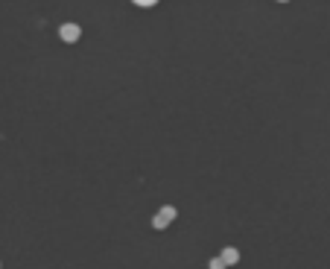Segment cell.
Returning a JSON list of instances; mask_svg holds the SVG:
<instances>
[{
  "mask_svg": "<svg viewBox=\"0 0 330 269\" xmlns=\"http://www.w3.org/2000/svg\"><path fill=\"white\" fill-rule=\"evenodd\" d=\"M175 217H178V211H175L172 205H164V208L152 217V228H155V231H164V228H169V225L175 223Z\"/></svg>",
  "mask_w": 330,
  "mask_h": 269,
  "instance_id": "obj_1",
  "label": "cell"
},
{
  "mask_svg": "<svg viewBox=\"0 0 330 269\" xmlns=\"http://www.w3.org/2000/svg\"><path fill=\"white\" fill-rule=\"evenodd\" d=\"M79 35H82V27H79V24H62V27H59V38H62L65 44H76Z\"/></svg>",
  "mask_w": 330,
  "mask_h": 269,
  "instance_id": "obj_2",
  "label": "cell"
},
{
  "mask_svg": "<svg viewBox=\"0 0 330 269\" xmlns=\"http://www.w3.org/2000/svg\"><path fill=\"white\" fill-rule=\"evenodd\" d=\"M219 258H222L228 267H237V264H240V249H237V246H225V249L219 252Z\"/></svg>",
  "mask_w": 330,
  "mask_h": 269,
  "instance_id": "obj_3",
  "label": "cell"
},
{
  "mask_svg": "<svg viewBox=\"0 0 330 269\" xmlns=\"http://www.w3.org/2000/svg\"><path fill=\"white\" fill-rule=\"evenodd\" d=\"M207 269H228V264H225L222 258H210V261H207Z\"/></svg>",
  "mask_w": 330,
  "mask_h": 269,
  "instance_id": "obj_4",
  "label": "cell"
},
{
  "mask_svg": "<svg viewBox=\"0 0 330 269\" xmlns=\"http://www.w3.org/2000/svg\"><path fill=\"white\" fill-rule=\"evenodd\" d=\"M134 6H143V9H146V6H155V3H158V0H132Z\"/></svg>",
  "mask_w": 330,
  "mask_h": 269,
  "instance_id": "obj_5",
  "label": "cell"
},
{
  "mask_svg": "<svg viewBox=\"0 0 330 269\" xmlns=\"http://www.w3.org/2000/svg\"><path fill=\"white\" fill-rule=\"evenodd\" d=\"M281 3H287V0H281Z\"/></svg>",
  "mask_w": 330,
  "mask_h": 269,
  "instance_id": "obj_6",
  "label": "cell"
},
{
  "mask_svg": "<svg viewBox=\"0 0 330 269\" xmlns=\"http://www.w3.org/2000/svg\"><path fill=\"white\" fill-rule=\"evenodd\" d=\"M0 267H3V264H0Z\"/></svg>",
  "mask_w": 330,
  "mask_h": 269,
  "instance_id": "obj_7",
  "label": "cell"
}]
</instances>
